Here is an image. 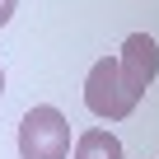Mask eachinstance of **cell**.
<instances>
[{"instance_id":"1","label":"cell","mask_w":159,"mask_h":159,"mask_svg":"<svg viewBox=\"0 0 159 159\" xmlns=\"http://www.w3.org/2000/svg\"><path fill=\"white\" fill-rule=\"evenodd\" d=\"M70 154V122L61 108L38 103L19 122V159H66Z\"/></svg>"},{"instance_id":"2","label":"cell","mask_w":159,"mask_h":159,"mask_svg":"<svg viewBox=\"0 0 159 159\" xmlns=\"http://www.w3.org/2000/svg\"><path fill=\"white\" fill-rule=\"evenodd\" d=\"M136 94L122 84V70H117V56H98L84 75V108L103 122H126L136 112Z\"/></svg>"},{"instance_id":"3","label":"cell","mask_w":159,"mask_h":159,"mask_svg":"<svg viewBox=\"0 0 159 159\" xmlns=\"http://www.w3.org/2000/svg\"><path fill=\"white\" fill-rule=\"evenodd\" d=\"M117 70H122V84L140 98L159 75V42L150 33H131L122 42V52H117Z\"/></svg>"},{"instance_id":"4","label":"cell","mask_w":159,"mask_h":159,"mask_svg":"<svg viewBox=\"0 0 159 159\" xmlns=\"http://www.w3.org/2000/svg\"><path fill=\"white\" fill-rule=\"evenodd\" d=\"M70 159H126V154H122V140H117L112 131H103V126H89L84 136L75 140Z\"/></svg>"},{"instance_id":"5","label":"cell","mask_w":159,"mask_h":159,"mask_svg":"<svg viewBox=\"0 0 159 159\" xmlns=\"http://www.w3.org/2000/svg\"><path fill=\"white\" fill-rule=\"evenodd\" d=\"M14 10H19V0H0V28L14 19Z\"/></svg>"},{"instance_id":"6","label":"cell","mask_w":159,"mask_h":159,"mask_svg":"<svg viewBox=\"0 0 159 159\" xmlns=\"http://www.w3.org/2000/svg\"><path fill=\"white\" fill-rule=\"evenodd\" d=\"M0 98H5V66H0Z\"/></svg>"}]
</instances>
